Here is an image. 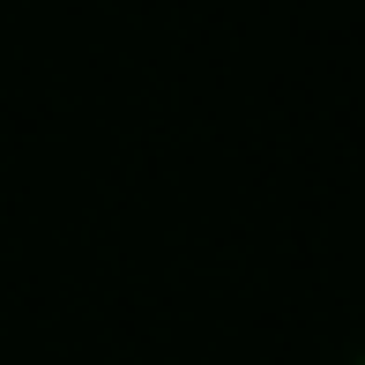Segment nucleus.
<instances>
[{"mask_svg":"<svg viewBox=\"0 0 365 365\" xmlns=\"http://www.w3.org/2000/svg\"><path fill=\"white\" fill-rule=\"evenodd\" d=\"M358 365H365V351H358Z\"/></svg>","mask_w":365,"mask_h":365,"instance_id":"obj_1","label":"nucleus"}]
</instances>
